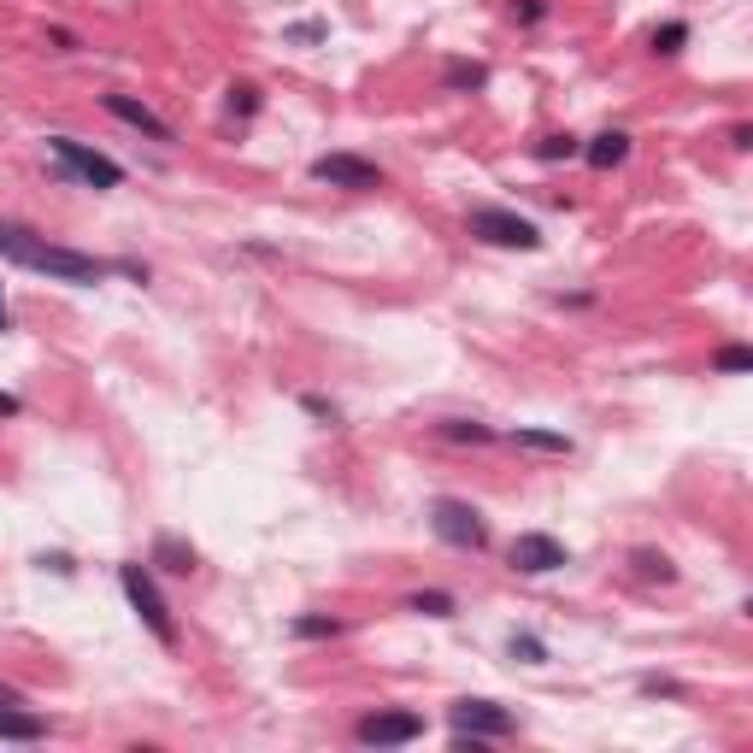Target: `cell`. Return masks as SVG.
<instances>
[{
  "mask_svg": "<svg viewBox=\"0 0 753 753\" xmlns=\"http://www.w3.org/2000/svg\"><path fill=\"white\" fill-rule=\"evenodd\" d=\"M448 724H453V736H466V742H500V736L518 730L512 713H500L495 701H453Z\"/></svg>",
  "mask_w": 753,
  "mask_h": 753,
  "instance_id": "8992f818",
  "label": "cell"
},
{
  "mask_svg": "<svg viewBox=\"0 0 753 753\" xmlns=\"http://www.w3.org/2000/svg\"><path fill=\"white\" fill-rule=\"evenodd\" d=\"M507 647H512V659H525V665H541V659H548V647H541L536 636H512Z\"/></svg>",
  "mask_w": 753,
  "mask_h": 753,
  "instance_id": "cb8c5ba5",
  "label": "cell"
},
{
  "mask_svg": "<svg viewBox=\"0 0 753 753\" xmlns=\"http://www.w3.org/2000/svg\"><path fill=\"white\" fill-rule=\"evenodd\" d=\"M353 736H360L365 747H407V742L424 736V718H418V713H401V706H389V713H365Z\"/></svg>",
  "mask_w": 753,
  "mask_h": 753,
  "instance_id": "52a82bcc",
  "label": "cell"
},
{
  "mask_svg": "<svg viewBox=\"0 0 753 753\" xmlns=\"http://www.w3.org/2000/svg\"><path fill=\"white\" fill-rule=\"evenodd\" d=\"M683 41H688V25H659L654 30V53H683Z\"/></svg>",
  "mask_w": 753,
  "mask_h": 753,
  "instance_id": "ffe728a7",
  "label": "cell"
},
{
  "mask_svg": "<svg viewBox=\"0 0 753 753\" xmlns=\"http://www.w3.org/2000/svg\"><path fill=\"white\" fill-rule=\"evenodd\" d=\"M0 260L18 265V271H36V277H53V283H77V289L107 283L113 271H130L136 283L148 277V271H136V265H118V260H95V254H77V247H59V242L36 236L30 224H12V218H0Z\"/></svg>",
  "mask_w": 753,
  "mask_h": 753,
  "instance_id": "6da1fadb",
  "label": "cell"
},
{
  "mask_svg": "<svg viewBox=\"0 0 753 753\" xmlns=\"http://www.w3.org/2000/svg\"><path fill=\"white\" fill-rule=\"evenodd\" d=\"M430 530L448 541V548H466V554H477V548H489V525H483V512L471 507V500H453V495H442L430 507Z\"/></svg>",
  "mask_w": 753,
  "mask_h": 753,
  "instance_id": "3957f363",
  "label": "cell"
},
{
  "mask_svg": "<svg viewBox=\"0 0 753 753\" xmlns=\"http://www.w3.org/2000/svg\"><path fill=\"white\" fill-rule=\"evenodd\" d=\"M48 154L59 159V172L77 177V183H89V188H118L124 183V165L118 159L82 148V141H71V136H48Z\"/></svg>",
  "mask_w": 753,
  "mask_h": 753,
  "instance_id": "277c9868",
  "label": "cell"
},
{
  "mask_svg": "<svg viewBox=\"0 0 753 753\" xmlns=\"http://www.w3.org/2000/svg\"><path fill=\"white\" fill-rule=\"evenodd\" d=\"M107 113L113 118H124V124H136L141 136H154V141H172V124H165L159 113H148L141 100H130V95H107Z\"/></svg>",
  "mask_w": 753,
  "mask_h": 753,
  "instance_id": "30bf717a",
  "label": "cell"
},
{
  "mask_svg": "<svg viewBox=\"0 0 753 753\" xmlns=\"http://www.w3.org/2000/svg\"><path fill=\"white\" fill-rule=\"evenodd\" d=\"M507 559H512V571H525V577H548V571H559L565 565V548L554 536H541V530H525L507 548Z\"/></svg>",
  "mask_w": 753,
  "mask_h": 753,
  "instance_id": "ba28073f",
  "label": "cell"
},
{
  "mask_svg": "<svg viewBox=\"0 0 753 753\" xmlns=\"http://www.w3.org/2000/svg\"><path fill=\"white\" fill-rule=\"evenodd\" d=\"M713 371H724V376L753 371V348H718V353H713Z\"/></svg>",
  "mask_w": 753,
  "mask_h": 753,
  "instance_id": "2e32d148",
  "label": "cell"
},
{
  "mask_svg": "<svg viewBox=\"0 0 753 753\" xmlns=\"http://www.w3.org/2000/svg\"><path fill=\"white\" fill-rule=\"evenodd\" d=\"M636 565H642V577H659V583H672V577H677V571H672V559H665V554H647V548L636 554Z\"/></svg>",
  "mask_w": 753,
  "mask_h": 753,
  "instance_id": "603a6c76",
  "label": "cell"
},
{
  "mask_svg": "<svg viewBox=\"0 0 753 753\" xmlns=\"http://www.w3.org/2000/svg\"><path fill=\"white\" fill-rule=\"evenodd\" d=\"M512 448H530V453H571V436H559V430H512Z\"/></svg>",
  "mask_w": 753,
  "mask_h": 753,
  "instance_id": "5bb4252c",
  "label": "cell"
},
{
  "mask_svg": "<svg viewBox=\"0 0 753 753\" xmlns=\"http://www.w3.org/2000/svg\"><path fill=\"white\" fill-rule=\"evenodd\" d=\"M471 236L489 242V247H525V254L541 247V229L530 218L507 213V206H477V213H471Z\"/></svg>",
  "mask_w": 753,
  "mask_h": 753,
  "instance_id": "5b68a950",
  "label": "cell"
},
{
  "mask_svg": "<svg viewBox=\"0 0 753 753\" xmlns=\"http://www.w3.org/2000/svg\"><path fill=\"white\" fill-rule=\"evenodd\" d=\"M312 177L330 183V188H376V183H383V172H376L371 159H360V154H324V159H312Z\"/></svg>",
  "mask_w": 753,
  "mask_h": 753,
  "instance_id": "9c48e42d",
  "label": "cell"
},
{
  "mask_svg": "<svg viewBox=\"0 0 753 753\" xmlns=\"http://www.w3.org/2000/svg\"><path fill=\"white\" fill-rule=\"evenodd\" d=\"M0 418H18V394H0Z\"/></svg>",
  "mask_w": 753,
  "mask_h": 753,
  "instance_id": "f1b7e54d",
  "label": "cell"
},
{
  "mask_svg": "<svg viewBox=\"0 0 753 753\" xmlns=\"http://www.w3.org/2000/svg\"><path fill=\"white\" fill-rule=\"evenodd\" d=\"M118 583H124V600L136 606V618L154 630V642L177 647V618H172V606H165V595L154 589V571H148V565H118Z\"/></svg>",
  "mask_w": 753,
  "mask_h": 753,
  "instance_id": "7a4b0ae2",
  "label": "cell"
},
{
  "mask_svg": "<svg viewBox=\"0 0 753 753\" xmlns=\"http://www.w3.org/2000/svg\"><path fill=\"white\" fill-rule=\"evenodd\" d=\"M7 324H12V319H7V301H0V330H7Z\"/></svg>",
  "mask_w": 753,
  "mask_h": 753,
  "instance_id": "4dcf8cb0",
  "label": "cell"
},
{
  "mask_svg": "<svg viewBox=\"0 0 753 753\" xmlns=\"http://www.w3.org/2000/svg\"><path fill=\"white\" fill-rule=\"evenodd\" d=\"M154 565H159V571H172V577H188V571H195V548L177 541V536H159L154 541Z\"/></svg>",
  "mask_w": 753,
  "mask_h": 753,
  "instance_id": "4fadbf2b",
  "label": "cell"
},
{
  "mask_svg": "<svg viewBox=\"0 0 753 753\" xmlns=\"http://www.w3.org/2000/svg\"><path fill=\"white\" fill-rule=\"evenodd\" d=\"M489 71L483 66H448V89H483Z\"/></svg>",
  "mask_w": 753,
  "mask_h": 753,
  "instance_id": "44dd1931",
  "label": "cell"
},
{
  "mask_svg": "<svg viewBox=\"0 0 753 753\" xmlns=\"http://www.w3.org/2000/svg\"><path fill=\"white\" fill-rule=\"evenodd\" d=\"M624 154H630V136H624V130H600V136L589 141V148H583V159H589L595 172H613V165H618Z\"/></svg>",
  "mask_w": 753,
  "mask_h": 753,
  "instance_id": "7c38bea8",
  "label": "cell"
},
{
  "mask_svg": "<svg viewBox=\"0 0 753 753\" xmlns=\"http://www.w3.org/2000/svg\"><path fill=\"white\" fill-rule=\"evenodd\" d=\"M301 407H306L312 418H324V424H336V418H342L336 407H330V401H324V394H301Z\"/></svg>",
  "mask_w": 753,
  "mask_h": 753,
  "instance_id": "d4e9b609",
  "label": "cell"
},
{
  "mask_svg": "<svg viewBox=\"0 0 753 753\" xmlns=\"http://www.w3.org/2000/svg\"><path fill=\"white\" fill-rule=\"evenodd\" d=\"M583 148H577V136H548V141H541V148H536V159L541 165H554V159H577Z\"/></svg>",
  "mask_w": 753,
  "mask_h": 753,
  "instance_id": "ac0fdd59",
  "label": "cell"
},
{
  "mask_svg": "<svg viewBox=\"0 0 753 753\" xmlns=\"http://www.w3.org/2000/svg\"><path fill=\"white\" fill-rule=\"evenodd\" d=\"M289 41H324V25H295V30H289Z\"/></svg>",
  "mask_w": 753,
  "mask_h": 753,
  "instance_id": "4316f807",
  "label": "cell"
},
{
  "mask_svg": "<svg viewBox=\"0 0 753 753\" xmlns=\"http://www.w3.org/2000/svg\"><path fill=\"white\" fill-rule=\"evenodd\" d=\"M48 724L36 713H25V701H0V742H41Z\"/></svg>",
  "mask_w": 753,
  "mask_h": 753,
  "instance_id": "8fae6325",
  "label": "cell"
},
{
  "mask_svg": "<svg viewBox=\"0 0 753 753\" xmlns=\"http://www.w3.org/2000/svg\"><path fill=\"white\" fill-rule=\"evenodd\" d=\"M541 12H548L541 0H525V7H518V18H525V25H541Z\"/></svg>",
  "mask_w": 753,
  "mask_h": 753,
  "instance_id": "83f0119b",
  "label": "cell"
},
{
  "mask_svg": "<svg viewBox=\"0 0 753 753\" xmlns=\"http://www.w3.org/2000/svg\"><path fill=\"white\" fill-rule=\"evenodd\" d=\"M336 630H342L336 618H295V636L301 642H324V636H336Z\"/></svg>",
  "mask_w": 753,
  "mask_h": 753,
  "instance_id": "d6986e66",
  "label": "cell"
},
{
  "mask_svg": "<svg viewBox=\"0 0 753 753\" xmlns=\"http://www.w3.org/2000/svg\"><path fill=\"white\" fill-rule=\"evenodd\" d=\"M0 701H25V695H18V688H12V683H0Z\"/></svg>",
  "mask_w": 753,
  "mask_h": 753,
  "instance_id": "f546056e",
  "label": "cell"
},
{
  "mask_svg": "<svg viewBox=\"0 0 753 753\" xmlns=\"http://www.w3.org/2000/svg\"><path fill=\"white\" fill-rule=\"evenodd\" d=\"M412 613H424V618H448V613H453V595L424 589V595H412Z\"/></svg>",
  "mask_w": 753,
  "mask_h": 753,
  "instance_id": "e0dca14e",
  "label": "cell"
},
{
  "mask_svg": "<svg viewBox=\"0 0 753 753\" xmlns=\"http://www.w3.org/2000/svg\"><path fill=\"white\" fill-rule=\"evenodd\" d=\"M442 442H471V448H483V442H495V430L477 424V418H448V424H442Z\"/></svg>",
  "mask_w": 753,
  "mask_h": 753,
  "instance_id": "9a60e30c",
  "label": "cell"
},
{
  "mask_svg": "<svg viewBox=\"0 0 753 753\" xmlns=\"http://www.w3.org/2000/svg\"><path fill=\"white\" fill-rule=\"evenodd\" d=\"M229 113H242V118L260 113V89H254V82H236V89H229Z\"/></svg>",
  "mask_w": 753,
  "mask_h": 753,
  "instance_id": "7402d4cb",
  "label": "cell"
},
{
  "mask_svg": "<svg viewBox=\"0 0 753 753\" xmlns=\"http://www.w3.org/2000/svg\"><path fill=\"white\" fill-rule=\"evenodd\" d=\"M642 695H683L672 677H642Z\"/></svg>",
  "mask_w": 753,
  "mask_h": 753,
  "instance_id": "484cf974",
  "label": "cell"
}]
</instances>
